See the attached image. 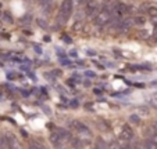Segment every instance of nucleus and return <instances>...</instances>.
I'll return each mask as SVG.
<instances>
[{"mask_svg":"<svg viewBox=\"0 0 157 149\" xmlns=\"http://www.w3.org/2000/svg\"><path fill=\"white\" fill-rule=\"evenodd\" d=\"M72 9H74V3L72 0H64L61 3V7H60V12L57 15V20H59L60 23H65L68 21V18L71 17L72 14Z\"/></svg>","mask_w":157,"mask_h":149,"instance_id":"nucleus-1","label":"nucleus"},{"mask_svg":"<svg viewBox=\"0 0 157 149\" xmlns=\"http://www.w3.org/2000/svg\"><path fill=\"white\" fill-rule=\"evenodd\" d=\"M110 14H113V17L116 18V20L121 21V20H124L125 14H128V7L125 6L124 3H121V2H114V3L111 4V11H110Z\"/></svg>","mask_w":157,"mask_h":149,"instance_id":"nucleus-2","label":"nucleus"},{"mask_svg":"<svg viewBox=\"0 0 157 149\" xmlns=\"http://www.w3.org/2000/svg\"><path fill=\"white\" fill-rule=\"evenodd\" d=\"M110 20H111V14H110V11L107 9L99 10V12L93 18L95 25H98V27H106L107 23L110 22Z\"/></svg>","mask_w":157,"mask_h":149,"instance_id":"nucleus-3","label":"nucleus"},{"mask_svg":"<svg viewBox=\"0 0 157 149\" xmlns=\"http://www.w3.org/2000/svg\"><path fill=\"white\" fill-rule=\"evenodd\" d=\"M71 127L75 130V131L79 134V138H82V137H85V138H90V130L88 129V127L83 124V123H81V122H72V124H71Z\"/></svg>","mask_w":157,"mask_h":149,"instance_id":"nucleus-4","label":"nucleus"},{"mask_svg":"<svg viewBox=\"0 0 157 149\" xmlns=\"http://www.w3.org/2000/svg\"><path fill=\"white\" fill-rule=\"evenodd\" d=\"M4 140H6V142H7V145H9L10 149H22L21 142L17 140V137H15L14 134H11V133H7Z\"/></svg>","mask_w":157,"mask_h":149,"instance_id":"nucleus-5","label":"nucleus"},{"mask_svg":"<svg viewBox=\"0 0 157 149\" xmlns=\"http://www.w3.org/2000/svg\"><path fill=\"white\" fill-rule=\"evenodd\" d=\"M86 6H85V11H86V14L90 17H95L96 14L99 12V4L96 3V0H86Z\"/></svg>","mask_w":157,"mask_h":149,"instance_id":"nucleus-6","label":"nucleus"},{"mask_svg":"<svg viewBox=\"0 0 157 149\" xmlns=\"http://www.w3.org/2000/svg\"><path fill=\"white\" fill-rule=\"evenodd\" d=\"M132 138H133V131H132V129H131L128 124H125V126L122 127V130H121V140H124V141H127V142H129Z\"/></svg>","mask_w":157,"mask_h":149,"instance_id":"nucleus-7","label":"nucleus"},{"mask_svg":"<svg viewBox=\"0 0 157 149\" xmlns=\"http://www.w3.org/2000/svg\"><path fill=\"white\" fill-rule=\"evenodd\" d=\"M132 25H133V18H127V20H122L121 22H120L118 29L120 30H128L132 28Z\"/></svg>","mask_w":157,"mask_h":149,"instance_id":"nucleus-8","label":"nucleus"},{"mask_svg":"<svg viewBox=\"0 0 157 149\" xmlns=\"http://www.w3.org/2000/svg\"><path fill=\"white\" fill-rule=\"evenodd\" d=\"M56 133L59 134V137L61 138L63 141H68V140H71V134H70L67 130H64V129H57L56 130Z\"/></svg>","mask_w":157,"mask_h":149,"instance_id":"nucleus-9","label":"nucleus"},{"mask_svg":"<svg viewBox=\"0 0 157 149\" xmlns=\"http://www.w3.org/2000/svg\"><path fill=\"white\" fill-rule=\"evenodd\" d=\"M50 142L53 144L54 146H61L63 140L59 137V134H57V133H54V134H52V135H50Z\"/></svg>","mask_w":157,"mask_h":149,"instance_id":"nucleus-10","label":"nucleus"},{"mask_svg":"<svg viewBox=\"0 0 157 149\" xmlns=\"http://www.w3.org/2000/svg\"><path fill=\"white\" fill-rule=\"evenodd\" d=\"M135 113H136L138 116H147V115H149V109L146 108V106H139V108L135 109Z\"/></svg>","mask_w":157,"mask_h":149,"instance_id":"nucleus-11","label":"nucleus"},{"mask_svg":"<svg viewBox=\"0 0 157 149\" xmlns=\"http://www.w3.org/2000/svg\"><path fill=\"white\" fill-rule=\"evenodd\" d=\"M109 146H107V144L104 142L101 138H98L96 140V144H95V149H107Z\"/></svg>","mask_w":157,"mask_h":149,"instance_id":"nucleus-12","label":"nucleus"},{"mask_svg":"<svg viewBox=\"0 0 157 149\" xmlns=\"http://www.w3.org/2000/svg\"><path fill=\"white\" fill-rule=\"evenodd\" d=\"M109 149H122V145L118 141H111L109 145Z\"/></svg>","mask_w":157,"mask_h":149,"instance_id":"nucleus-13","label":"nucleus"},{"mask_svg":"<svg viewBox=\"0 0 157 149\" xmlns=\"http://www.w3.org/2000/svg\"><path fill=\"white\" fill-rule=\"evenodd\" d=\"M129 122H131V123H135V124H139V123H140V116H138L136 113L131 115V117H129Z\"/></svg>","mask_w":157,"mask_h":149,"instance_id":"nucleus-14","label":"nucleus"},{"mask_svg":"<svg viewBox=\"0 0 157 149\" xmlns=\"http://www.w3.org/2000/svg\"><path fill=\"white\" fill-rule=\"evenodd\" d=\"M147 14L150 15V17H157V7H149Z\"/></svg>","mask_w":157,"mask_h":149,"instance_id":"nucleus-15","label":"nucleus"},{"mask_svg":"<svg viewBox=\"0 0 157 149\" xmlns=\"http://www.w3.org/2000/svg\"><path fill=\"white\" fill-rule=\"evenodd\" d=\"M146 22V20L143 17H135L133 18V23H138V25H143Z\"/></svg>","mask_w":157,"mask_h":149,"instance_id":"nucleus-16","label":"nucleus"},{"mask_svg":"<svg viewBox=\"0 0 157 149\" xmlns=\"http://www.w3.org/2000/svg\"><path fill=\"white\" fill-rule=\"evenodd\" d=\"M29 149H46V148H44L43 145H40V144H38V142H31Z\"/></svg>","mask_w":157,"mask_h":149,"instance_id":"nucleus-17","label":"nucleus"},{"mask_svg":"<svg viewBox=\"0 0 157 149\" xmlns=\"http://www.w3.org/2000/svg\"><path fill=\"white\" fill-rule=\"evenodd\" d=\"M145 145H146V148H147V149H157V144L151 142V141H150V140H149V141H147V142H146V144H145Z\"/></svg>","mask_w":157,"mask_h":149,"instance_id":"nucleus-18","label":"nucleus"},{"mask_svg":"<svg viewBox=\"0 0 157 149\" xmlns=\"http://www.w3.org/2000/svg\"><path fill=\"white\" fill-rule=\"evenodd\" d=\"M38 2L42 6H50V4L53 3V0H38Z\"/></svg>","mask_w":157,"mask_h":149,"instance_id":"nucleus-19","label":"nucleus"},{"mask_svg":"<svg viewBox=\"0 0 157 149\" xmlns=\"http://www.w3.org/2000/svg\"><path fill=\"white\" fill-rule=\"evenodd\" d=\"M72 3H74V4H78V6H82V4L86 3V0H72Z\"/></svg>","mask_w":157,"mask_h":149,"instance_id":"nucleus-20","label":"nucleus"},{"mask_svg":"<svg viewBox=\"0 0 157 149\" xmlns=\"http://www.w3.org/2000/svg\"><path fill=\"white\" fill-rule=\"evenodd\" d=\"M150 141L154 144H157V133H153V134L150 135Z\"/></svg>","mask_w":157,"mask_h":149,"instance_id":"nucleus-21","label":"nucleus"},{"mask_svg":"<svg viewBox=\"0 0 157 149\" xmlns=\"http://www.w3.org/2000/svg\"><path fill=\"white\" fill-rule=\"evenodd\" d=\"M133 149H147L146 148V145L145 144H136V145H135V148Z\"/></svg>","mask_w":157,"mask_h":149,"instance_id":"nucleus-22","label":"nucleus"},{"mask_svg":"<svg viewBox=\"0 0 157 149\" xmlns=\"http://www.w3.org/2000/svg\"><path fill=\"white\" fill-rule=\"evenodd\" d=\"M3 17H4V20H6V21H9V22H13V20H11V18H10L9 12H4V15H3Z\"/></svg>","mask_w":157,"mask_h":149,"instance_id":"nucleus-23","label":"nucleus"},{"mask_svg":"<svg viewBox=\"0 0 157 149\" xmlns=\"http://www.w3.org/2000/svg\"><path fill=\"white\" fill-rule=\"evenodd\" d=\"M2 144H3V140H2V138H0V145H2Z\"/></svg>","mask_w":157,"mask_h":149,"instance_id":"nucleus-24","label":"nucleus"}]
</instances>
